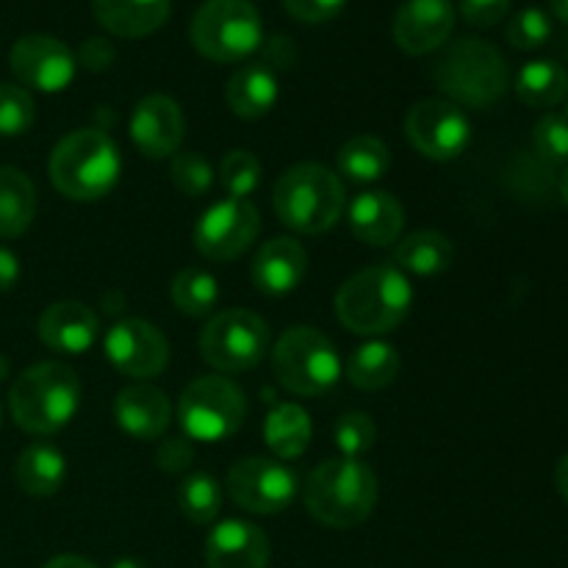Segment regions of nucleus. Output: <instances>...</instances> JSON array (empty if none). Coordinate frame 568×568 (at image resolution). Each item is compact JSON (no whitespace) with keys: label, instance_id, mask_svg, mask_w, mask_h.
<instances>
[{"label":"nucleus","instance_id":"6e6552de","mask_svg":"<svg viewBox=\"0 0 568 568\" xmlns=\"http://www.w3.org/2000/svg\"><path fill=\"white\" fill-rule=\"evenodd\" d=\"M272 372L286 392L322 397L342 381L344 366L336 344L316 327H292L272 349Z\"/></svg>","mask_w":568,"mask_h":568},{"label":"nucleus","instance_id":"58836bf2","mask_svg":"<svg viewBox=\"0 0 568 568\" xmlns=\"http://www.w3.org/2000/svg\"><path fill=\"white\" fill-rule=\"evenodd\" d=\"M532 144L536 153L541 155L547 164H564L568 161V120L566 114H544L532 128Z\"/></svg>","mask_w":568,"mask_h":568},{"label":"nucleus","instance_id":"4be33fe9","mask_svg":"<svg viewBox=\"0 0 568 568\" xmlns=\"http://www.w3.org/2000/svg\"><path fill=\"white\" fill-rule=\"evenodd\" d=\"M344 211H347L349 231L358 242L372 244V247H388L403 236L405 209L394 194L361 192Z\"/></svg>","mask_w":568,"mask_h":568},{"label":"nucleus","instance_id":"412c9836","mask_svg":"<svg viewBox=\"0 0 568 568\" xmlns=\"http://www.w3.org/2000/svg\"><path fill=\"white\" fill-rule=\"evenodd\" d=\"M308 275V253L292 236L270 239L253 261V283L270 297H286L297 292Z\"/></svg>","mask_w":568,"mask_h":568},{"label":"nucleus","instance_id":"c03bdc74","mask_svg":"<svg viewBox=\"0 0 568 568\" xmlns=\"http://www.w3.org/2000/svg\"><path fill=\"white\" fill-rule=\"evenodd\" d=\"M20 258L14 250L0 244V292H11L20 283Z\"/></svg>","mask_w":568,"mask_h":568},{"label":"nucleus","instance_id":"dca6fc26","mask_svg":"<svg viewBox=\"0 0 568 568\" xmlns=\"http://www.w3.org/2000/svg\"><path fill=\"white\" fill-rule=\"evenodd\" d=\"M455 22L453 0H405L392 22L394 44L408 55H430L449 42Z\"/></svg>","mask_w":568,"mask_h":568},{"label":"nucleus","instance_id":"f8f14e48","mask_svg":"<svg viewBox=\"0 0 568 568\" xmlns=\"http://www.w3.org/2000/svg\"><path fill=\"white\" fill-rule=\"evenodd\" d=\"M261 216L250 200L225 197L209 205L194 225V247L209 261H233L253 247Z\"/></svg>","mask_w":568,"mask_h":568},{"label":"nucleus","instance_id":"393cba45","mask_svg":"<svg viewBox=\"0 0 568 568\" xmlns=\"http://www.w3.org/2000/svg\"><path fill=\"white\" fill-rule=\"evenodd\" d=\"M14 480L28 497H53L67 480V458L53 444H31L14 464Z\"/></svg>","mask_w":568,"mask_h":568},{"label":"nucleus","instance_id":"4468645a","mask_svg":"<svg viewBox=\"0 0 568 568\" xmlns=\"http://www.w3.org/2000/svg\"><path fill=\"white\" fill-rule=\"evenodd\" d=\"M9 67L22 87L55 94L75 81L78 59L61 39L28 33L11 44Z\"/></svg>","mask_w":568,"mask_h":568},{"label":"nucleus","instance_id":"f704fd0d","mask_svg":"<svg viewBox=\"0 0 568 568\" xmlns=\"http://www.w3.org/2000/svg\"><path fill=\"white\" fill-rule=\"evenodd\" d=\"M33 120H37V103L31 92L17 83H0V136H22L31 131Z\"/></svg>","mask_w":568,"mask_h":568},{"label":"nucleus","instance_id":"423d86ee","mask_svg":"<svg viewBox=\"0 0 568 568\" xmlns=\"http://www.w3.org/2000/svg\"><path fill=\"white\" fill-rule=\"evenodd\" d=\"M275 214L294 233L320 236L342 220L347 209L344 183L322 164L288 166L275 183Z\"/></svg>","mask_w":568,"mask_h":568},{"label":"nucleus","instance_id":"a878e982","mask_svg":"<svg viewBox=\"0 0 568 568\" xmlns=\"http://www.w3.org/2000/svg\"><path fill=\"white\" fill-rule=\"evenodd\" d=\"M455 247L447 233L416 231L405 236L394 250V264L399 272L419 277H436L453 266Z\"/></svg>","mask_w":568,"mask_h":568},{"label":"nucleus","instance_id":"2eb2a0df","mask_svg":"<svg viewBox=\"0 0 568 568\" xmlns=\"http://www.w3.org/2000/svg\"><path fill=\"white\" fill-rule=\"evenodd\" d=\"M103 349L111 366L131 381H153L170 364V344L164 333L136 316L111 325Z\"/></svg>","mask_w":568,"mask_h":568},{"label":"nucleus","instance_id":"c85d7f7f","mask_svg":"<svg viewBox=\"0 0 568 568\" xmlns=\"http://www.w3.org/2000/svg\"><path fill=\"white\" fill-rule=\"evenodd\" d=\"M516 94L532 109H552L568 94V72L558 61H527L516 75Z\"/></svg>","mask_w":568,"mask_h":568},{"label":"nucleus","instance_id":"37998d69","mask_svg":"<svg viewBox=\"0 0 568 568\" xmlns=\"http://www.w3.org/2000/svg\"><path fill=\"white\" fill-rule=\"evenodd\" d=\"M159 466L164 471H183L189 469V464L194 460V447L186 436L183 438H170V442L161 444L159 449Z\"/></svg>","mask_w":568,"mask_h":568},{"label":"nucleus","instance_id":"bb28decb","mask_svg":"<svg viewBox=\"0 0 568 568\" xmlns=\"http://www.w3.org/2000/svg\"><path fill=\"white\" fill-rule=\"evenodd\" d=\"M37 186L17 166H0V239H17L37 216Z\"/></svg>","mask_w":568,"mask_h":568},{"label":"nucleus","instance_id":"9d476101","mask_svg":"<svg viewBox=\"0 0 568 568\" xmlns=\"http://www.w3.org/2000/svg\"><path fill=\"white\" fill-rule=\"evenodd\" d=\"M272 333L261 314L231 308L211 316L200 333V355L209 366L225 375L255 369L270 353Z\"/></svg>","mask_w":568,"mask_h":568},{"label":"nucleus","instance_id":"4c0bfd02","mask_svg":"<svg viewBox=\"0 0 568 568\" xmlns=\"http://www.w3.org/2000/svg\"><path fill=\"white\" fill-rule=\"evenodd\" d=\"M336 447L342 449L344 458H361V455L369 453L375 447L377 427L372 422L369 414H361V410H349L342 419L336 422Z\"/></svg>","mask_w":568,"mask_h":568},{"label":"nucleus","instance_id":"7ed1b4c3","mask_svg":"<svg viewBox=\"0 0 568 568\" xmlns=\"http://www.w3.org/2000/svg\"><path fill=\"white\" fill-rule=\"evenodd\" d=\"M81 408V377L61 361H42L17 375L9 392L11 419L31 436H53Z\"/></svg>","mask_w":568,"mask_h":568},{"label":"nucleus","instance_id":"de8ad7c7","mask_svg":"<svg viewBox=\"0 0 568 568\" xmlns=\"http://www.w3.org/2000/svg\"><path fill=\"white\" fill-rule=\"evenodd\" d=\"M549 9H552V14L558 17L560 22L568 26V0H549Z\"/></svg>","mask_w":568,"mask_h":568},{"label":"nucleus","instance_id":"2f4dec72","mask_svg":"<svg viewBox=\"0 0 568 568\" xmlns=\"http://www.w3.org/2000/svg\"><path fill=\"white\" fill-rule=\"evenodd\" d=\"M170 300L183 316H209L220 303V281L209 270L186 266L172 277Z\"/></svg>","mask_w":568,"mask_h":568},{"label":"nucleus","instance_id":"ddd939ff","mask_svg":"<svg viewBox=\"0 0 568 568\" xmlns=\"http://www.w3.org/2000/svg\"><path fill=\"white\" fill-rule=\"evenodd\" d=\"M405 133L416 153L430 161H453L469 148L471 125L460 105L442 98L419 100L405 116Z\"/></svg>","mask_w":568,"mask_h":568},{"label":"nucleus","instance_id":"6ab92c4d","mask_svg":"<svg viewBox=\"0 0 568 568\" xmlns=\"http://www.w3.org/2000/svg\"><path fill=\"white\" fill-rule=\"evenodd\" d=\"M270 538L253 521L227 519L205 541L209 568H270Z\"/></svg>","mask_w":568,"mask_h":568},{"label":"nucleus","instance_id":"9b49d317","mask_svg":"<svg viewBox=\"0 0 568 568\" xmlns=\"http://www.w3.org/2000/svg\"><path fill=\"white\" fill-rule=\"evenodd\" d=\"M300 491L297 475L275 458H244L227 471V494L242 510L255 516L283 514Z\"/></svg>","mask_w":568,"mask_h":568},{"label":"nucleus","instance_id":"cd10ccee","mask_svg":"<svg viewBox=\"0 0 568 568\" xmlns=\"http://www.w3.org/2000/svg\"><path fill=\"white\" fill-rule=\"evenodd\" d=\"M399 375V353L388 342H366L349 355L347 377L361 392H381Z\"/></svg>","mask_w":568,"mask_h":568},{"label":"nucleus","instance_id":"ea45409f","mask_svg":"<svg viewBox=\"0 0 568 568\" xmlns=\"http://www.w3.org/2000/svg\"><path fill=\"white\" fill-rule=\"evenodd\" d=\"M455 9L469 26L494 28L510 14V0H460Z\"/></svg>","mask_w":568,"mask_h":568},{"label":"nucleus","instance_id":"c9c22d12","mask_svg":"<svg viewBox=\"0 0 568 568\" xmlns=\"http://www.w3.org/2000/svg\"><path fill=\"white\" fill-rule=\"evenodd\" d=\"M170 178L175 189L186 197H203L214 186V166L203 153L194 150H178L170 161Z\"/></svg>","mask_w":568,"mask_h":568},{"label":"nucleus","instance_id":"0eeeda50","mask_svg":"<svg viewBox=\"0 0 568 568\" xmlns=\"http://www.w3.org/2000/svg\"><path fill=\"white\" fill-rule=\"evenodd\" d=\"M194 50L216 64L250 59L264 42V20L253 0H203L189 22Z\"/></svg>","mask_w":568,"mask_h":568},{"label":"nucleus","instance_id":"aec40b11","mask_svg":"<svg viewBox=\"0 0 568 568\" xmlns=\"http://www.w3.org/2000/svg\"><path fill=\"white\" fill-rule=\"evenodd\" d=\"M114 419L125 436L136 442H155L172 422V405L161 388L150 383H133L114 399Z\"/></svg>","mask_w":568,"mask_h":568},{"label":"nucleus","instance_id":"f03ea898","mask_svg":"<svg viewBox=\"0 0 568 568\" xmlns=\"http://www.w3.org/2000/svg\"><path fill=\"white\" fill-rule=\"evenodd\" d=\"M50 183L75 203H94L114 192L122 175V155L100 128H81L61 139L50 153Z\"/></svg>","mask_w":568,"mask_h":568},{"label":"nucleus","instance_id":"e433bc0d","mask_svg":"<svg viewBox=\"0 0 568 568\" xmlns=\"http://www.w3.org/2000/svg\"><path fill=\"white\" fill-rule=\"evenodd\" d=\"M505 37L516 50H538L552 37V20L538 6H525L510 17Z\"/></svg>","mask_w":568,"mask_h":568},{"label":"nucleus","instance_id":"20e7f679","mask_svg":"<svg viewBox=\"0 0 568 568\" xmlns=\"http://www.w3.org/2000/svg\"><path fill=\"white\" fill-rule=\"evenodd\" d=\"M414 305V286L397 266H369L342 283L336 316L358 336H383L405 322Z\"/></svg>","mask_w":568,"mask_h":568},{"label":"nucleus","instance_id":"1a4fd4ad","mask_svg":"<svg viewBox=\"0 0 568 568\" xmlns=\"http://www.w3.org/2000/svg\"><path fill=\"white\" fill-rule=\"evenodd\" d=\"M247 397L222 375H203L186 386L178 403V422L189 442L222 444L242 430Z\"/></svg>","mask_w":568,"mask_h":568},{"label":"nucleus","instance_id":"864d4df0","mask_svg":"<svg viewBox=\"0 0 568 568\" xmlns=\"http://www.w3.org/2000/svg\"><path fill=\"white\" fill-rule=\"evenodd\" d=\"M566 120H568V109H566Z\"/></svg>","mask_w":568,"mask_h":568},{"label":"nucleus","instance_id":"39448f33","mask_svg":"<svg viewBox=\"0 0 568 568\" xmlns=\"http://www.w3.org/2000/svg\"><path fill=\"white\" fill-rule=\"evenodd\" d=\"M377 475L361 458H333L316 466L305 483V508L333 530L358 527L375 514Z\"/></svg>","mask_w":568,"mask_h":568},{"label":"nucleus","instance_id":"a18cd8bd","mask_svg":"<svg viewBox=\"0 0 568 568\" xmlns=\"http://www.w3.org/2000/svg\"><path fill=\"white\" fill-rule=\"evenodd\" d=\"M42 568H100V566L92 564V560L81 558V555H55V558H50Z\"/></svg>","mask_w":568,"mask_h":568},{"label":"nucleus","instance_id":"5701e85b","mask_svg":"<svg viewBox=\"0 0 568 568\" xmlns=\"http://www.w3.org/2000/svg\"><path fill=\"white\" fill-rule=\"evenodd\" d=\"M100 28L120 39H142L170 20L172 0H92Z\"/></svg>","mask_w":568,"mask_h":568},{"label":"nucleus","instance_id":"79ce46f5","mask_svg":"<svg viewBox=\"0 0 568 568\" xmlns=\"http://www.w3.org/2000/svg\"><path fill=\"white\" fill-rule=\"evenodd\" d=\"M75 59L81 61L89 72H105L116 61V48L105 37H89L87 42L78 48Z\"/></svg>","mask_w":568,"mask_h":568},{"label":"nucleus","instance_id":"72a5a7b5","mask_svg":"<svg viewBox=\"0 0 568 568\" xmlns=\"http://www.w3.org/2000/svg\"><path fill=\"white\" fill-rule=\"evenodd\" d=\"M264 181V166L261 159L250 150H231L220 164V183L227 192V197L247 200L250 194L258 192Z\"/></svg>","mask_w":568,"mask_h":568},{"label":"nucleus","instance_id":"49530a36","mask_svg":"<svg viewBox=\"0 0 568 568\" xmlns=\"http://www.w3.org/2000/svg\"><path fill=\"white\" fill-rule=\"evenodd\" d=\"M555 486H558V494L566 499V505H568V455L560 458L558 469H555Z\"/></svg>","mask_w":568,"mask_h":568},{"label":"nucleus","instance_id":"b1692460","mask_svg":"<svg viewBox=\"0 0 568 568\" xmlns=\"http://www.w3.org/2000/svg\"><path fill=\"white\" fill-rule=\"evenodd\" d=\"M227 105L242 120H261L275 109L277 98H281V81L277 72L270 64L258 61V64H247L236 70L227 81Z\"/></svg>","mask_w":568,"mask_h":568},{"label":"nucleus","instance_id":"3c124183","mask_svg":"<svg viewBox=\"0 0 568 568\" xmlns=\"http://www.w3.org/2000/svg\"><path fill=\"white\" fill-rule=\"evenodd\" d=\"M114 568H142L136 564V560H120V564H114Z\"/></svg>","mask_w":568,"mask_h":568},{"label":"nucleus","instance_id":"c756f323","mask_svg":"<svg viewBox=\"0 0 568 568\" xmlns=\"http://www.w3.org/2000/svg\"><path fill=\"white\" fill-rule=\"evenodd\" d=\"M338 170L353 183H375L392 170V150L383 139L372 136V133H361V136H353L349 142L342 144Z\"/></svg>","mask_w":568,"mask_h":568},{"label":"nucleus","instance_id":"f257e3e1","mask_svg":"<svg viewBox=\"0 0 568 568\" xmlns=\"http://www.w3.org/2000/svg\"><path fill=\"white\" fill-rule=\"evenodd\" d=\"M430 75L449 103L466 109H491L505 98L510 83L505 55L497 44L480 37H460L444 44Z\"/></svg>","mask_w":568,"mask_h":568},{"label":"nucleus","instance_id":"8fccbe9b","mask_svg":"<svg viewBox=\"0 0 568 568\" xmlns=\"http://www.w3.org/2000/svg\"><path fill=\"white\" fill-rule=\"evenodd\" d=\"M6 375H9V361H6L3 355H0V383L6 381Z\"/></svg>","mask_w":568,"mask_h":568},{"label":"nucleus","instance_id":"7c9ffc66","mask_svg":"<svg viewBox=\"0 0 568 568\" xmlns=\"http://www.w3.org/2000/svg\"><path fill=\"white\" fill-rule=\"evenodd\" d=\"M264 436L272 453L281 455V458H297L311 444V416L300 405H277L266 416Z\"/></svg>","mask_w":568,"mask_h":568},{"label":"nucleus","instance_id":"a19ab883","mask_svg":"<svg viewBox=\"0 0 568 568\" xmlns=\"http://www.w3.org/2000/svg\"><path fill=\"white\" fill-rule=\"evenodd\" d=\"M288 14L300 22H308V26H322V22L333 20L344 11L347 0H283Z\"/></svg>","mask_w":568,"mask_h":568},{"label":"nucleus","instance_id":"473e14b6","mask_svg":"<svg viewBox=\"0 0 568 568\" xmlns=\"http://www.w3.org/2000/svg\"><path fill=\"white\" fill-rule=\"evenodd\" d=\"M178 508L194 525H211L222 510L220 483L209 471L186 475L178 486Z\"/></svg>","mask_w":568,"mask_h":568},{"label":"nucleus","instance_id":"09e8293b","mask_svg":"<svg viewBox=\"0 0 568 568\" xmlns=\"http://www.w3.org/2000/svg\"><path fill=\"white\" fill-rule=\"evenodd\" d=\"M560 197H564V203L568 205V170L564 172V178H560Z\"/></svg>","mask_w":568,"mask_h":568},{"label":"nucleus","instance_id":"a211bd4d","mask_svg":"<svg viewBox=\"0 0 568 568\" xmlns=\"http://www.w3.org/2000/svg\"><path fill=\"white\" fill-rule=\"evenodd\" d=\"M37 333L44 347L61 355H83L100 336V320L89 305L78 300H61L48 305L37 322Z\"/></svg>","mask_w":568,"mask_h":568},{"label":"nucleus","instance_id":"5fc2aeb1","mask_svg":"<svg viewBox=\"0 0 568 568\" xmlns=\"http://www.w3.org/2000/svg\"><path fill=\"white\" fill-rule=\"evenodd\" d=\"M566 50H568V39H566Z\"/></svg>","mask_w":568,"mask_h":568},{"label":"nucleus","instance_id":"f3484780","mask_svg":"<svg viewBox=\"0 0 568 568\" xmlns=\"http://www.w3.org/2000/svg\"><path fill=\"white\" fill-rule=\"evenodd\" d=\"M186 136V116L166 94H148L131 114V139L148 159H172Z\"/></svg>","mask_w":568,"mask_h":568},{"label":"nucleus","instance_id":"603ef678","mask_svg":"<svg viewBox=\"0 0 568 568\" xmlns=\"http://www.w3.org/2000/svg\"><path fill=\"white\" fill-rule=\"evenodd\" d=\"M0 425H3V405H0Z\"/></svg>","mask_w":568,"mask_h":568}]
</instances>
